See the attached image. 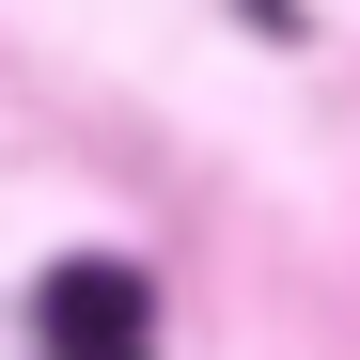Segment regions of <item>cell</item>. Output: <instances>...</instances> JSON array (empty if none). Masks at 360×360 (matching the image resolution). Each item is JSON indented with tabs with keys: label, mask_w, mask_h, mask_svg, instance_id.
Masks as SVG:
<instances>
[{
	"label": "cell",
	"mask_w": 360,
	"mask_h": 360,
	"mask_svg": "<svg viewBox=\"0 0 360 360\" xmlns=\"http://www.w3.org/2000/svg\"><path fill=\"white\" fill-rule=\"evenodd\" d=\"M251 32H297V0H251Z\"/></svg>",
	"instance_id": "2"
},
{
	"label": "cell",
	"mask_w": 360,
	"mask_h": 360,
	"mask_svg": "<svg viewBox=\"0 0 360 360\" xmlns=\"http://www.w3.org/2000/svg\"><path fill=\"white\" fill-rule=\"evenodd\" d=\"M32 345H63V360H126V345H157V282L110 266V251L47 266V282H32Z\"/></svg>",
	"instance_id": "1"
}]
</instances>
